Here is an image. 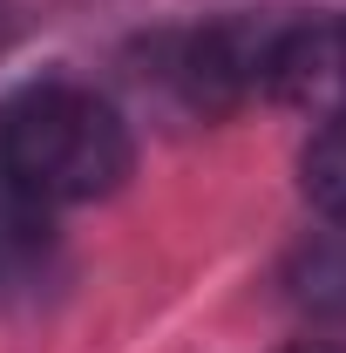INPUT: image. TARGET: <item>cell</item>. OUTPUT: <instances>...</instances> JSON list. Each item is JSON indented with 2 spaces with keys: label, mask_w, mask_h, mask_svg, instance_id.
I'll return each instance as SVG.
<instances>
[{
  "label": "cell",
  "mask_w": 346,
  "mask_h": 353,
  "mask_svg": "<svg viewBox=\"0 0 346 353\" xmlns=\"http://www.w3.org/2000/svg\"><path fill=\"white\" fill-rule=\"evenodd\" d=\"M136 163L130 123L75 82L21 88L0 109V170L41 204H95Z\"/></svg>",
  "instance_id": "1"
},
{
  "label": "cell",
  "mask_w": 346,
  "mask_h": 353,
  "mask_svg": "<svg viewBox=\"0 0 346 353\" xmlns=\"http://www.w3.org/2000/svg\"><path fill=\"white\" fill-rule=\"evenodd\" d=\"M258 88L305 116H340L346 109V14H305L285 28H265Z\"/></svg>",
  "instance_id": "2"
},
{
  "label": "cell",
  "mask_w": 346,
  "mask_h": 353,
  "mask_svg": "<svg viewBox=\"0 0 346 353\" xmlns=\"http://www.w3.org/2000/svg\"><path fill=\"white\" fill-rule=\"evenodd\" d=\"M48 252V204L28 197L14 176L0 170V285L28 279Z\"/></svg>",
  "instance_id": "3"
},
{
  "label": "cell",
  "mask_w": 346,
  "mask_h": 353,
  "mask_svg": "<svg viewBox=\"0 0 346 353\" xmlns=\"http://www.w3.org/2000/svg\"><path fill=\"white\" fill-rule=\"evenodd\" d=\"M299 183H305V197H312V211H326V218L346 224V109L312 130V143H305V157H299Z\"/></svg>",
  "instance_id": "4"
},
{
  "label": "cell",
  "mask_w": 346,
  "mask_h": 353,
  "mask_svg": "<svg viewBox=\"0 0 346 353\" xmlns=\"http://www.w3.org/2000/svg\"><path fill=\"white\" fill-rule=\"evenodd\" d=\"M285 353H346V347H326V340H299V347H285Z\"/></svg>",
  "instance_id": "5"
}]
</instances>
